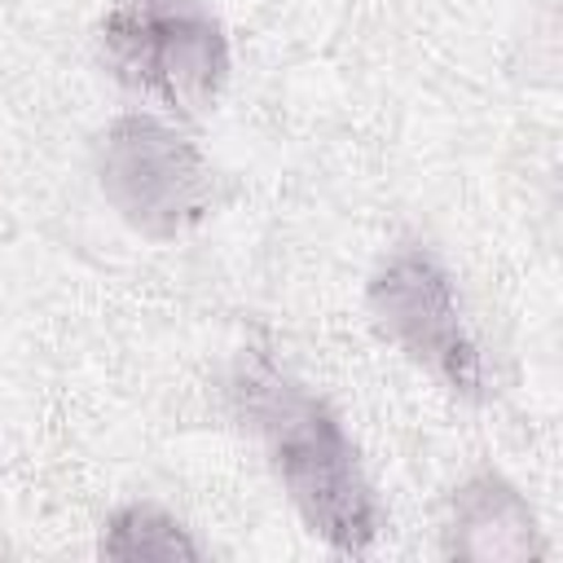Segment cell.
Returning <instances> with one entry per match:
<instances>
[{"label":"cell","mask_w":563,"mask_h":563,"mask_svg":"<svg viewBox=\"0 0 563 563\" xmlns=\"http://www.w3.org/2000/svg\"><path fill=\"white\" fill-rule=\"evenodd\" d=\"M229 400L242 427H251L264 444L268 466L303 528L334 554H369L387 528V510L339 413L268 347H242L229 374Z\"/></svg>","instance_id":"obj_1"},{"label":"cell","mask_w":563,"mask_h":563,"mask_svg":"<svg viewBox=\"0 0 563 563\" xmlns=\"http://www.w3.org/2000/svg\"><path fill=\"white\" fill-rule=\"evenodd\" d=\"M97 48L123 88L176 119L207 114L229 84V40L207 0H110Z\"/></svg>","instance_id":"obj_2"},{"label":"cell","mask_w":563,"mask_h":563,"mask_svg":"<svg viewBox=\"0 0 563 563\" xmlns=\"http://www.w3.org/2000/svg\"><path fill=\"white\" fill-rule=\"evenodd\" d=\"M97 185L114 216L150 242L198 229L216 207V167L176 123L119 114L97 136Z\"/></svg>","instance_id":"obj_3"},{"label":"cell","mask_w":563,"mask_h":563,"mask_svg":"<svg viewBox=\"0 0 563 563\" xmlns=\"http://www.w3.org/2000/svg\"><path fill=\"white\" fill-rule=\"evenodd\" d=\"M365 303L383 339L462 400L488 396V365L466 325L457 282L422 242H400L369 277Z\"/></svg>","instance_id":"obj_4"},{"label":"cell","mask_w":563,"mask_h":563,"mask_svg":"<svg viewBox=\"0 0 563 563\" xmlns=\"http://www.w3.org/2000/svg\"><path fill=\"white\" fill-rule=\"evenodd\" d=\"M444 554L471 563H523L541 559V523L528 497L497 471H475L449 493Z\"/></svg>","instance_id":"obj_5"},{"label":"cell","mask_w":563,"mask_h":563,"mask_svg":"<svg viewBox=\"0 0 563 563\" xmlns=\"http://www.w3.org/2000/svg\"><path fill=\"white\" fill-rule=\"evenodd\" d=\"M106 559H202L207 550L198 545V537L163 506L154 501H128L119 506L106 528H101V545H97Z\"/></svg>","instance_id":"obj_6"}]
</instances>
